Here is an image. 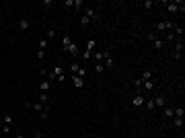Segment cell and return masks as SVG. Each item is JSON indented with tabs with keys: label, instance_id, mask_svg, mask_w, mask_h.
Returning a JSON list of instances; mask_svg holds the SVG:
<instances>
[{
	"label": "cell",
	"instance_id": "6da1fadb",
	"mask_svg": "<svg viewBox=\"0 0 185 138\" xmlns=\"http://www.w3.org/2000/svg\"><path fill=\"white\" fill-rule=\"evenodd\" d=\"M10 122H12V115H10V113H4L2 120H0V132H2V134L10 132Z\"/></svg>",
	"mask_w": 185,
	"mask_h": 138
},
{
	"label": "cell",
	"instance_id": "7a4b0ae2",
	"mask_svg": "<svg viewBox=\"0 0 185 138\" xmlns=\"http://www.w3.org/2000/svg\"><path fill=\"white\" fill-rule=\"evenodd\" d=\"M70 72L76 74V76H80V78H85V74H87V70H85L78 62H72V64H70Z\"/></svg>",
	"mask_w": 185,
	"mask_h": 138
},
{
	"label": "cell",
	"instance_id": "3957f363",
	"mask_svg": "<svg viewBox=\"0 0 185 138\" xmlns=\"http://www.w3.org/2000/svg\"><path fill=\"white\" fill-rule=\"evenodd\" d=\"M173 58L175 60H183V41L177 39L175 41V52H173Z\"/></svg>",
	"mask_w": 185,
	"mask_h": 138
},
{
	"label": "cell",
	"instance_id": "277c9868",
	"mask_svg": "<svg viewBox=\"0 0 185 138\" xmlns=\"http://www.w3.org/2000/svg\"><path fill=\"white\" fill-rule=\"evenodd\" d=\"M173 27H175V23H171V21H163V23H156L154 25L156 31H171Z\"/></svg>",
	"mask_w": 185,
	"mask_h": 138
},
{
	"label": "cell",
	"instance_id": "5b68a950",
	"mask_svg": "<svg viewBox=\"0 0 185 138\" xmlns=\"http://www.w3.org/2000/svg\"><path fill=\"white\" fill-rule=\"evenodd\" d=\"M95 46H97V44H95V39H89V41H87V49H85V54H82V60H89V58L92 56Z\"/></svg>",
	"mask_w": 185,
	"mask_h": 138
},
{
	"label": "cell",
	"instance_id": "8992f818",
	"mask_svg": "<svg viewBox=\"0 0 185 138\" xmlns=\"http://www.w3.org/2000/svg\"><path fill=\"white\" fill-rule=\"evenodd\" d=\"M113 64H115V62H113V58H111V52L105 49V52H103V66H105V68H111Z\"/></svg>",
	"mask_w": 185,
	"mask_h": 138
},
{
	"label": "cell",
	"instance_id": "52a82bcc",
	"mask_svg": "<svg viewBox=\"0 0 185 138\" xmlns=\"http://www.w3.org/2000/svg\"><path fill=\"white\" fill-rule=\"evenodd\" d=\"M152 103H154V109H156V107H167V99H165V95H156V97L152 99Z\"/></svg>",
	"mask_w": 185,
	"mask_h": 138
},
{
	"label": "cell",
	"instance_id": "ba28073f",
	"mask_svg": "<svg viewBox=\"0 0 185 138\" xmlns=\"http://www.w3.org/2000/svg\"><path fill=\"white\" fill-rule=\"evenodd\" d=\"M85 17H87V19H91V23H92V21L99 17V12H97L92 6H87V8H85Z\"/></svg>",
	"mask_w": 185,
	"mask_h": 138
},
{
	"label": "cell",
	"instance_id": "9c48e42d",
	"mask_svg": "<svg viewBox=\"0 0 185 138\" xmlns=\"http://www.w3.org/2000/svg\"><path fill=\"white\" fill-rule=\"evenodd\" d=\"M66 54H70V56H74V58H76V56H80V47H78V44H74V41H72V44H70V47L66 49Z\"/></svg>",
	"mask_w": 185,
	"mask_h": 138
},
{
	"label": "cell",
	"instance_id": "30bf717a",
	"mask_svg": "<svg viewBox=\"0 0 185 138\" xmlns=\"http://www.w3.org/2000/svg\"><path fill=\"white\" fill-rule=\"evenodd\" d=\"M29 27H31V21H29V19H21V21L17 23V29H19V31H27Z\"/></svg>",
	"mask_w": 185,
	"mask_h": 138
},
{
	"label": "cell",
	"instance_id": "8fae6325",
	"mask_svg": "<svg viewBox=\"0 0 185 138\" xmlns=\"http://www.w3.org/2000/svg\"><path fill=\"white\" fill-rule=\"evenodd\" d=\"M171 33L175 35V39L177 37H183V33H185V29H183V25H175L173 29H171Z\"/></svg>",
	"mask_w": 185,
	"mask_h": 138
},
{
	"label": "cell",
	"instance_id": "7c38bea8",
	"mask_svg": "<svg viewBox=\"0 0 185 138\" xmlns=\"http://www.w3.org/2000/svg\"><path fill=\"white\" fill-rule=\"evenodd\" d=\"M72 83H74V87H76V89H85V78H80V76L72 74Z\"/></svg>",
	"mask_w": 185,
	"mask_h": 138
},
{
	"label": "cell",
	"instance_id": "4fadbf2b",
	"mask_svg": "<svg viewBox=\"0 0 185 138\" xmlns=\"http://www.w3.org/2000/svg\"><path fill=\"white\" fill-rule=\"evenodd\" d=\"M163 115H165L167 120H173V118H175V109H173V107H163Z\"/></svg>",
	"mask_w": 185,
	"mask_h": 138
},
{
	"label": "cell",
	"instance_id": "5bb4252c",
	"mask_svg": "<svg viewBox=\"0 0 185 138\" xmlns=\"http://www.w3.org/2000/svg\"><path fill=\"white\" fill-rule=\"evenodd\" d=\"M144 101H146L144 95H136V97L132 99V105H134V107H140V105H144Z\"/></svg>",
	"mask_w": 185,
	"mask_h": 138
},
{
	"label": "cell",
	"instance_id": "9a60e30c",
	"mask_svg": "<svg viewBox=\"0 0 185 138\" xmlns=\"http://www.w3.org/2000/svg\"><path fill=\"white\" fill-rule=\"evenodd\" d=\"M70 44H72V37H70V35H64V37H62V49L66 52V49L70 47Z\"/></svg>",
	"mask_w": 185,
	"mask_h": 138
},
{
	"label": "cell",
	"instance_id": "2e32d148",
	"mask_svg": "<svg viewBox=\"0 0 185 138\" xmlns=\"http://www.w3.org/2000/svg\"><path fill=\"white\" fill-rule=\"evenodd\" d=\"M39 91L41 93L49 91V81H47V78H41V83H39Z\"/></svg>",
	"mask_w": 185,
	"mask_h": 138
},
{
	"label": "cell",
	"instance_id": "e0dca14e",
	"mask_svg": "<svg viewBox=\"0 0 185 138\" xmlns=\"http://www.w3.org/2000/svg\"><path fill=\"white\" fill-rule=\"evenodd\" d=\"M140 81L144 83V81H152V72L150 70H146V72H142V76H140Z\"/></svg>",
	"mask_w": 185,
	"mask_h": 138
},
{
	"label": "cell",
	"instance_id": "ac0fdd59",
	"mask_svg": "<svg viewBox=\"0 0 185 138\" xmlns=\"http://www.w3.org/2000/svg\"><path fill=\"white\" fill-rule=\"evenodd\" d=\"M171 122H173V126H175V128H183V118H173Z\"/></svg>",
	"mask_w": 185,
	"mask_h": 138
},
{
	"label": "cell",
	"instance_id": "d6986e66",
	"mask_svg": "<svg viewBox=\"0 0 185 138\" xmlns=\"http://www.w3.org/2000/svg\"><path fill=\"white\" fill-rule=\"evenodd\" d=\"M152 44H154V49H163V47H165V41H163V39H158V37H156Z\"/></svg>",
	"mask_w": 185,
	"mask_h": 138
},
{
	"label": "cell",
	"instance_id": "ffe728a7",
	"mask_svg": "<svg viewBox=\"0 0 185 138\" xmlns=\"http://www.w3.org/2000/svg\"><path fill=\"white\" fill-rule=\"evenodd\" d=\"M39 103H43V105L49 103V95H47V93H41V95H39Z\"/></svg>",
	"mask_w": 185,
	"mask_h": 138
},
{
	"label": "cell",
	"instance_id": "44dd1931",
	"mask_svg": "<svg viewBox=\"0 0 185 138\" xmlns=\"http://www.w3.org/2000/svg\"><path fill=\"white\" fill-rule=\"evenodd\" d=\"M47 115H49V103H47L46 107H43V111L39 113V118H41V120H47Z\"/></svg>",
	"mask_w": 185,
	"mask_h": 138
},
{
	"label": "cell",
	"instance_id": "7402d4cb",
	"mask_svg": "<svg viewBox=\"0 0 185 138\" xmlns=\"http://www.w3.org/2000/svg\"><path fill=\"white\" fill-rule=\"evenodd\" d=\"M91 58H95L97 62H103V52H92V56Z\"/></svg>",
	"mask_w": 185,
	"mask_h": 138
},
{
	"label": "cell",
	"instance_id": "603a6c76",
	"mask_svg": "<svg viewBox=\"0 0 185 138\" xmlns=\"http://www.w3.org/2000/svg\"><path fill=\"white\" fill-rule=\"evenodd\" d=\"M80 25H82V27H89V25H91V19H87V17L82 15V17H80Z\"/></svg>",
	"mask_w": 185,
	"mask_h": 138
},
{
	"label": "cell",
	"instance_id": "cb8c5ba5",
	"mask_svg": "<svg viewBox=\"0 0 185 138\" xmlns=\"http://www.w3.org/2000/svg\"><path fill=\"white\" fill-rule=\"evenodd\" d=\"M103 70H105V66H103V62H97V64H95V72H99V74H101Z\"/></svg>",
	"mask_w": 185,
	"mask_h": 138
},
{
	"label": "cell",
	"instance_id": "d4e9b609",
	"mask_svg": "<svg viewBox=\"0 0 185 138\" xmlns=\"http://www.w3.org/2000/svg\"><path fill=\"white\" fill-rule=\"evenodd\" d=\"M183 107H177V109H175V118H183Z\"/></svg>",
	"mask_w": 185,
	"mask_h": 138
},
{
	"label": "cell",
	"instance_id": "484cf974",
	"mask_svg": "<svg viewBox=\"0 0 185 138\" xmlns=\"http://www.w3.org/2000/svg\"><path fill=\"white\" fill-rule=\"evenodd\" d=\"M82 6H85V4H82V0H74V8H76V10H80Z\"/></svg>",
	"mask_w": 185,
	"mask_h": 138
},
{
	"label": "cell",
	"instance_id": "4316f807",
	"mask_svg": "<svg viewBox=\"0 0 185 138\" xmlns=\"http://www.w3.org/2000/svg\"><path fill=\"white\" fill-rule=\"evenodd\" d=\"M64 6H66V8H74V0H66Z\"/></svg>",
	"mask_w": 185,
	"mask_h": 138
},
{
	"label": "cell",
	"instance_id": "83f0119b",
	"mask_svg": "<svg viewBox=\"0 0 185 138\" xmlns=\"http://www.w3.org/2000/svg\"><path fill=\"white\" fill-rule=\"evenodd\" d=\"M46 58V52L43 49H37V60H43Z\"/></svg>",
	"mask_w": 185,
	"mask_h": 138
},
{
	"label": "cell",
	"instance_id": "f1b7e54d",
	"mask_svg": "<svg viewBox=\"0 0 185 138\" xmlns=\"http://www.w3.org/2000/svg\"><path fill=\"white\" fill-rule=\"evenodd\" d=\"M46 47H47V39H41V41H39V49L46 52Z\"/></svg>",
	"mask_w": 185,
	"mask_h": 138
},
{
	"label": "cell",
	"instance_id": "f546056e",
	"mask_svg": "<svg viewBox=\"0 0 185 138\" xmlns=\"http://www.w3.org/2000/svg\"><path fill=\"white\" fill-rule=\"evenodd\" d=\"M148 39H150V41H154V39H156V33H154V31H150V33H148Z\"/></svg>",
	"mask_w": 185,
	"mask_h": 138
},
{
	"label": "cell",
	"instance_id": "4dcf8cb0",
	"mask_svg": "<svg viewBox=\"0 0 185 138\" xmlns=\"http://www.w3.org/2000/svg\"><path fill=\"white\" fill-rule=\"evenodd\" d=\"M41 4H43V6H53V0H43Z\"/></svg>",
	"mask_w": 185,
	"mask_h": 138
},
{
	"label": "cell",
	"instance_id": "1f68e13d",
	"mask_svg": "<svg viewBox=\"0 0 185 138\" xmlns=\"http://www.w3.org/2000/svg\"><path fill=\"white\" fill-rule=\"evenodd\" d=\"M33 138H46V136H43L41 132H35V134H33Z\"/></svg>",
	"mask_w": 185,
	"mask_h": 138
},
{
	"label": "cell",
	"instance_id": "d6a6232c",
	"mask_svg": "<svg viewBox=\"0 0 185 138\" xmlns=\"http://www.w3.org/2000/svg\"><path fill=\"white\" fill-rule=\"evenodd\" d=\"M17 138H25V136H21V134H19V136H17Z\"/></svg>",
	"mask_w": 185,
	"mask_h": 138
},
{
	"label": "cell",
	"instance_id": "836d02e7",
	"mask_svg": "<svg viewBox=\"0 0 185 138\" xmlns=\"http://www.w3.org/2000/svg\"><path fill=\"white\" fill-rule=\"evenodd\" d=\"M130 138H132V136H130Z\"/></svg>",
	"mask_w": 185,
	"mask_h": 138
}]
</instances>
